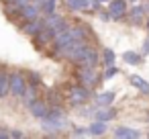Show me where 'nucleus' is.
<instances>
[{
	"label": "nucleus",
	"mask_w": 149,
	"mask_h": 139,
	"mask_svg": "<svg viewBox=\"0 0 149 139\" xmlns=\"http://www.w3.org/2000/svg\"><path fill=\"white\" fill-rule=\"evenodd\" d=\"M25 90H27V78H25L21 72H13V74H8V94L21 98Z\"/></svg>",
	"instance_id": "f257e3e1"
},
{
	"label": "nucleus",
	"mask_w": 149,
	"mask_h": 139,
	"mask_svg": "<svg viewBox=\"0 0 149 139\" xmlns=\"http://www.w3.org/2000/svg\"><path fill=\"white\" fill-rule=\"evenodd\" d=\"M88 47V43H86V39H78V41H72V43H68L65 47H61L57 53H61L65 59H72V61H76L80 55H82V51Z\"/></svg>",
	"instance_id": "f03ea898"
},
{
	"label": "nucleus",
	"mask_w": 149,
	"mask_h": 139,
	"mask_svg": "<svg viewBox=\"0 0 149 139\" xmlns=\"http://www.w3.org/2000/svg\"><path fill=\"white\" fill-rule=\"evenodd\" d=\"M76 64H78L80 68H96V66H98V53H96V49L88 45V47L82 51V55L76 59Z\"/></svg>",
	"instance_id": "7ed1b4c3"
},
{
	"label": "nucleus",
	"mask_w": 149,
	"mask_h": 139,
	"mask_svg": "<svg viewBox=\"0 0 149 139\" xmlns=\"http://www.w3.org/2000/svg\"><path fill=\"white\" fill-rule=\"evenodd\" d=\"M43 27L51 33V35H55V33H59L61 29H65L68 27V23H65V19H61L59 15H47V19L43 21Z\"/></svg>",
	"instance_id": "20e7f679"
},
{
	"label": "nucleus",
	"mask_w": 149,
	"mask_h": 139,
	"mask_svg": "<svg viewBox=\"0 0 149 139\" xmlns=\"http://www.w3.org/2000/svg\"><path fill=\"white\" fill-rule=\"evenodd\" d=\"M78 80H80V84L82 86H86V88H92L94 84H98V76H96V72H94V68H80V72H78Z\"/></svg>",
	"instance_id": "39448f33"
},
{
	"label": "nucleus",
	"mask_w": 149,
	"mask_h": 139,
	"mask_svg": "<svg viewBox=\"0 0 149 139\" xmlns=\"http://www.w3.org/2000/svg\"><path fill=\"white\" fill-rule=\"evenodd\" d=\"M90 98V88H86V86H72L70 88V100H72V104H82V102H86Z\"/></svg>",
	"instance_id": "423d86ee"
},
{
	"label": "nucleus",
	"mask_w": 149,
	"mask_h": 139,
	"mask_svg": "<svg viewBox=\"0 0 149 139\" xmlns=\"http://www.w3.org/2000/svg\"><path fill=\"white\" fill-rule=\"evenodd\" d=\"M29 110H31V115H33L35 119H45V117H47V112H49V106H47L43 100L35 98V100L29 104Z\"/></svg>",
	"instance_id": "0eeeda50"
},
{
	"label": "nucleus",
	"mask_w": 149,
	"mask_h": 139,
	"mask_svg": "<svg viewBox=\"0 0 149 139\" xmlns=\"http://www.w3.org/2000/svg\"><path fill=\"white\" fill-rule=\"evenodd\" d=\"M108 13L112 19H118L127 13V4H125V0H108Z\"/></svg>",
	"instance_id": "6e6552de"
},
{
	"label": "nucleus",
	"mask_w": 149,
	"mask_h": 139,
	"mask_svg": "<svg viewBox=\"0 0 149 139\" xmlns=\"http://www.w3.org/2000/svg\"><path fill=\"white\" fill-rule=\"evenodd\" d=\"M19 15L23 17V21H31V19H37L39 17V6L33 4V2H27L25 6L19 8Z\"/></svg>",
	"instance_id": "1a4fd4ad"
},
{
	"label": "nucleus",
	"mask_w": 149,
	"mask_h": 139,
	"mask_svg": "<svg viewBox=\"0 0 149 139\" xmlns=\"http://www.w3.org/2000/svg\"><path fill=\"white\" fill-rule=\"evenodd\" d=\"M41 29H43V21H39V17L37 19H31V21H25V25H23V31L27 35H31V37H35Z\"/></svg>",
	"instance_id": "9d476101"
},
{
	"label": "nucleus",
	"mask_w": 149,
	"mask_h": 139,
	"mask_svg": "<svg viewBox=\"0 0 149 139\" xmlns=\"http://www.w3.org/2000/svg\"><path fill=\"white\" fill-rule=\"evenodd\" d=\"M61 125H63V121H55V119H47V117L41 119V129L45 133H59Z\"/></svg>",
	"instance_id": "9b49d317"
},
{
	"label": "nucleus",
	"mask_w": 149,
	"mask_h": 139,
	"mask_svg": "<svg viewBox=\"0 0 149 139\" xmlns=\"http://www.w3.org/2000/svg\"><path fill=\"white\" fill-rule=\"evenodd\" d=\"M114 135L116 137H127V139H137L141 137V133L137 129H131V127H116L114 129Z\"/></svg>",
	"instance_id": "f8f14e48"
},
{
	"label": "nucleus",
	"mask_w": 149,
	"mask_h": 139,
	"mask_svg": "<svg viewBox=\"0 0 149 139\" xmlns=\"http://www.w3.org/2000/svg\"><path fill=\"white\" fill-rule=\"evenodd\" d=\"M96 102H98L100 106H110V104L114 102V92L106 90V92H100V94H96Z\"/></svg>",
	"instance_id": "ddd939ff"
},
{
	"label": "nucleus",
	"mask_w": 149,
	"mask_h": 139,
	"mask_svg": "<svg viewBox=\"0 0 149 139\" xmlns=\"http://www.w3.org/2000/svg\"><path fill=\"white\" fill-rule=\"evenodd\" d=\"M131 84H133L137 90H141L143 94H149V82H145L141 76H137V74H135V76H131Z\"/></svg>",
	"instance_id": "4468645a"
},
{
	"label": "nucleus",
	"mask_w": 149,
	"mask_h": 139,
	"mask_svg": "<svg viewBox=\"0 0 149 139\" xmlns=\"http://www.w3.org/2000/svg\"><path fill=\"white\" fill-rule=\"evenodd\" d=\"M21 98H23V102H25V104L29 106V104H31V102H33V100L37 98V88H35L33 84H31V86L27 84V90L23 92V96H21Z\"/></svg>",
	"instance_id": "2eb2a0df"
},
{
	"label": "nucleus",
	"mask_w": 149,
	"mask_h": 139,
	"mask_svg": "<svg viewBox=\"0 0 149 139\" xmlns=\"http://www.w3.org/2000/svg\"><path fill=\"white\" fill-rule=\"evenodd\" d=\"M98 121H104V123H108V121H112L114 117H116V110L114 108H110V106H104L102 110H98Z\"/></svg>",
	"instance_id": "dca6fc26"
},
{
	"label": "nucleus",
	"mask_w": 149,
	"mask_h": 139,
	"mask_svg": "<svg viewBox=\"0 0 149 139\" xmlns=\"http://www.w3.org/2000/svg\"><path fill=\"white\" fill-rule=\"evenodd\" d=\"M8 96V74L4 70H0V98Z\"/></svg>",
	"instance_id": "f3484780"
},
{
	"label": "nucleus",
	"mask_w": 149,
	"mask_h": 139,
	"mask_svg": "<svg viewBox=\"0 0 149 139\" xmlns=\"http://www.w3.org/2000/svg\"><path fill=\"white\" fill-rule=\"evenodd\" d=\"M123 61H127L129 66H137V64H141V53H137V51H125L123 53Z\"/></svg>",
	"instance_id": "a211bd4d"
},
{
	"label": "nucleus",
	"mask_w": 149,
	"mask_h": 139,
	"mask_svg": "<svg viewBox=\"0 0 149 139\" xmlns=\"http://www.w3.org/2000/svg\"><path fill=\"white\" fill-rule=\"evenodd\" d=\"M88 133H90V135H104V133H106V123H104V121L92 123V125L88 127Z\"/></svg>",
	"instance_id": "6ab92c4d"
},
{
	"label": "nucleus",
	"mask_w": 149,
	"mask_h": 139,
	"mask_svg": "<svg viewBox=\"0 0 149 139\" xmlns=\"http://www.w3.org/2000/svg\"><path fill=\"white\" fill-rule=\"evenodd\" d=\"M68 6L72 10H82V8H88L90 6V0H65Z\"/></svg>",
	"instance_id": "aec40b11"
},
{
	"label": "nucleus",
	"mask_w": 149,
	"mask_h": 139,
	"mask_svg": "<svg viewBox=\"0 0 149 139\" xmlns=\"http://www.w3.org/2000/svg\"><path fill=\"white\" fill-rule=\"evenodd\" d=\"M102 59H104V66L108 68V66H114L116 55H114V51H112L110 47H106V49H104V53H102Z\"/></svg>",
	"instance_id": "412c9836"
},
{
	"label": "nucleus",
	"mask_w": 149,
	"mask_h": 139,
	"mask_svg": "<svg viewBox=\"0 0 149 139\" xmlns=\"http://www.w3.org/2000/svg\"><path fill=\"white\" fill-rule=\"evenodd\" d=\"M55 4H57V0H45V2H43L41 10L45 13V17H47V15H53V13H55Z\"/></svg>",
	"instance_id": "4be33fe9"
},
{
	"label": "nucleus",
	"mask_w": 149,
	"mask_h": 139,
	"mask_svg": "<svg viewBox=\"0 0 149 139\" xmlns=\"http://www.w3.org/2000/svg\"><path fill=\"white\" fill-rule=\"evenodd\" d=\"M118 74V68H114V66H108L106 70H104V80H110L112 76H116Z\"/></svg>",
	"instance_id": "5701e85b"
},
{
	"label": "nucleus",
	"mask_w": 149,
	"mask_h": 139,
	"mask_svg": "<svg viewBox=\"0 0 149 139\" xmlns=\"http://www.w3.org/2000/svg\"><path fill=\"white\" fill-rule=\"evenodd\" d=\"M131 17H133L135 21H139V19L143 17V6H133V8H131Z\"/></svg>",
	"instance_id": "b1692460"
},
{
	"label": "nucleus",
	"mask_w": 149,
	"mask_h": 139,
	"mask_svg": "<svg viewBox=\"0 0 149 139\" xmlns=\"http://www.w3.org/2000/svg\"><path fill=\"white\" fill-rule=\"evenodd\" d=\"M31 82H33V86H37V84H39V82H41V76H39V74H35V72H33V74H31Z\"/></svg>",
	"instance_id": "393cba45"
},
{
	"label": "nucleus",
	"mask_w": 149,
	"mask_h": 139,
	"mask_svg": "<svg viewBox=\"0 0 149 139\" xmlns=\"http://www.w3.org/2000/svg\"><path fill=\"white\" fill-rule=\"evenodd\" d=\"M141 53H143V55H147V53H149V37L145 39V43H143V49H141Z\"/></svg>",
	"instance_id": "a878e982"
},
{
	"label": "nucleus",
	"mask_w": 149,
	"mask_h": 139,
	"mask_svg": "<svg viewBox=\"0 0 149 139\" xmlns=\"http://www.w3.org/2000/svg\"><path fill=\"white\" fill-rule=\"evenodd\" d=\"M10 137V131H4V129H0V139H8Z\"/></svg>",
	"instance_id": "bb28decb"
},
{
	"label": "nucleus",
	"mask_w": 149,
	"mask_h": 139,
	"mask_svg": "<svg viewBox=\"0 0 149 139\" xmlns=\"http://www.w3.org/2000/svg\"><path fill=\"white\" fill-rule=\"evenodd\" d=\"M74 135H88V129H74Z\"/></svg>",
	"instance_id": "cd10ccee"
},
{
	"label": "nucleus",
	"mask_w": 149,
	"mask_h": 139,
	"mask_svg": "<svg viewBox=\"0 0 149 139\" xmlns=\"http://www.w3.org/2000/svg\"><path fill=\"white\" fill-rule=\"evenodd\" d=\"M10 137H25L23 131H10Z\"/></svg>",
	"instance_id": "c85d7f7f"
},
{
	"label": "nucleus",
	"mask_w": 149,
	"mask_h": 139,
	"mask_svg": "<svg viewBox=\"0 0 149 139\" xmlns=\"http://www.w3.org/2000/svg\"><path fill=\"white\" fill-rule=\"evenodd\" d=\"M98 2H108V0H98Z\"/></svg>",
	"instance_id": "c756f323"
},
{
	"label": "nucleus",
	"mask_w": 149,
	"mask_h": 139,
	"mask_svg": "<svg viewBox=\"0 0 149 139\" xmlns=\"http://www.w3.org/2000/svg\"><path fill=\"white\" fill-rule=\"evenodd\" d=\"M147 31H149V21H147Z\"/></svg>",
	"instance_id": "7c9ffc66"
}]
</instances>
